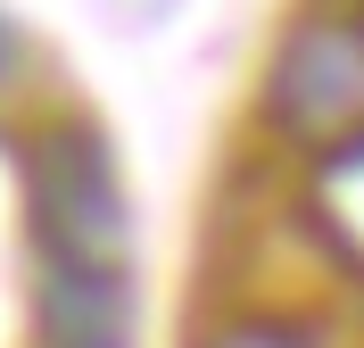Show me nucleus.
Masks as SVG:
<instances>
[{
	"label": "nucleus",
	"instance_id": "1",
	"mask_svg": "<svg viewBox=\"0 0 364 348\" xmlns=\"http://www.w3.org/2000/svg\"><path fill=\"white\" fill-rule=\"evenodd\" d=\"M265 108L290 141H331L356 125L364 116V9H340V17L315 9L290 25Z\"/></svg>",
	"mask_w": 364,
	"mask_h": 348
},
{
	"label": "nucleus",
	"instance_id": "2",
	"mask_svg": "<svg viewBox=\"0 0 364 348\" xmlns=\"http://www.w3.org/2000/svg\"><path fill=\"white\" fill-rule=\"evenodd\" d=\"M33 216L75 257V274L83 265H108L124 249V208H116L108 158L91 141H42V158H33Z\"/></svg>",
	"mask_w": 364,
	"mask_h": 348
},
{
	"label": "nucleus",
	"instance_id": "3",
	"mask_svg": "<svg viewBox=\"0 0 364 348\" xmlns=\"http://www.w3.org/2000/svg\"><path fill=\"white\" fill-rule=\"evenodd\" d=\"M207 348H298V340L273 332V324H240V332H224V340H207Z\"/></svg>",
	"mask_w": 364,
	"mask_h": 348
},
{
	"label": "nucleus",
	"instance_id": "4",
	"mask_svg": "<svg viewBox=\"0 0 364 348\" xmlns=\"http://www.w3.org/2000/svg\"><path fill=\"white\" fill-rule=\"evenodd\" d=\"M9 58H17V42H9V25H0V67H9Z\"/></svg>",
	"mask_w": 364,
	"mask_h": 348
}]
</instances>
